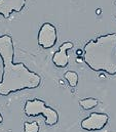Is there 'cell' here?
Returning a JSON list of instances; mask_svg holds the SVG:
<instances>
[{
  "label": "cell",
  "mask_w": 116,
  "mask_h": 132,
  "mask_svg": "<svg viewBox=\"0 0 116 132\" xmlns=\"http://www.w3.org/2000/svg\"><path fill=\"white\" fill-rule=\"evenodd\" d=\"M0 57L3 71L0 80V96H8L11 93L26 89H36L41 84V77L31 71L24 63H13L15 44L10 35L0 36Z\"/></svg>",
  "instance_id": "obj_1"
},
{
  "label": "cell",
  "mask_w": 116,
  "mask_h": 132,
  "mask_svg": "<svg viewBox=\"0 0 116 132\" xmlns=\"http://www.w3.org/2000/svg\"><path fill=\"white\" fill-rule=\"evenodd\" d=\"M83 62L95 72L116 75V33L89 40L83 47Z\"/></svg>",
  "instance_id": "obj_2"
},
{
  "label": "cell",
  "mask_w": 116,
  "mask_h": 132,
  "mask_svg": "<svg viewBox=\"0 0 116 132\" xmlns=\"http://www.w3.org/2000/svg\"><path fill=\"white\" fill-rule=\"evenodd\" d=\"M24 113L28 117H37L42 115L45 118L47 126H54L59 122V113L52 106H48L44 100L40 98L28 99L25 102Z\"/></svg>",
  "instance_id": "obj_3"
},
{
  "label": "cell",
  "mask_w": 116,
  "mask_h": 132,
  "mask_svg": "<svg viewBox=\"0 0 116 132\" xmlns=\"http://www.w3.org/2000/svg\"><path fill=\"white\" fill-rule=\"evenodd\" d=\"M38 45L43 49H50L53 48L58 41V32L57 28L50 23H44L37 35Z\"/></svg>",
  "instance_id": "obj_4"
},
{
  "label": "cell",
  "mask_w": 116,
  "mask_h": 132,
  "mask_svg": "<svg viewBox=\"0 0 116 132\" xmlns=\"http://www.w3.org/2000/svg\"><path fill=\"white\" fill-rule=\"evenodd\" d=\"M109 121V116L104 113H91L89 116L84 118L80 126L85 131H100L104 129Z\"/></svg>",
  "instance_id": "obj_5"
},
{
  "label": "cell",
  "mask_w": 116,
  "mask_h": 132,
  "mask_svg": "<svg viewBox=\"0 0 116 132\" xmlns=\"http://www.w3.org/2000/svg\"><path fill=\"white\" fill-rule=\"evenodd\" d=\"M26 6V0H0V15L9 19L12 12H21Z\"/></svg>",
  "instance_id": "obj_6"
},
{
  "label": "cell",
  "mask_w": 116,
  "mask_h": 132,
  "mask_svg": "<svg viewBox=\"0 0 116 132\" xmlns=\"http://www.w3.org/2000/svg\"><path fill=\"white\" fill-rule=\"evenodd\" d=\"M73 48V43L70 42V41H66L64 42L60 48H59L58 51H56L53 55V63L54 65L58 68H65V67L68 66L69 64V57H68V54H67V51L69 49H72Z\"/></svg>",
  "instance_id": "obj_7"
},
{
  "label": "cell",
  "mask_w": 116,
  "mask_h": 132,
  "mask_svg": "<svg viewBox=\"0 0 116 132\" xmlns=\"http://www.w3.org/2000/svg\"><path fill=\"white\" fill-rule=\"evenodd\" d=\"M64 77H65V79L67 80V82L69 83V85L71 87H76L77 86L79 77H78V74L76 72H74V71H67L64 74Z\"/></svg>",
  "instance_id": "obj_8"
},
{
  "label": "cell",
  "mask_w": 116,
  "mask_h": 132,
  "mask_svg": "<svg viewBox=\"0 0 116 132\" xmlns=\"http://www.w3.org/2000/svg\"><path fill=\"white\" fill-rule=\"evenodd\" d=\"M99 104V100L93 97H88V98H83L79 100V105L83 110H91L96 108Z\"/></svg>",
  "instance_id": "obj_9"
},
{
  "label": "cell",
  "mask_w": 116,
  "mask_h": 132,
  "mask_svg": "<svg viewBox=\"0 0 116 132\" xmlns=\"http://www.w3.org/2000/svg\"><path fill=\"white\" fill-rule=\"evenodd\" d=\"M39 130L40 126L36 121L24 123V132H39Z\"/></svg>",
  "instance_id": "obj_10"
},
{
  "label": "cell",
  "mask_w": 116,
  "mask_h": 132,
  "mask_svg": "<svg viewBox=\"0 0 116 132\" xmlns=\"http://www.w3.org/2000/svg\"><path fill=\"white\" fill-rule=\"evenodd\" d=\"M3 122V116H2V114L0 113V124Z\"/></svg>",
  "instance_id": "obj_11"
}]
</instances>
